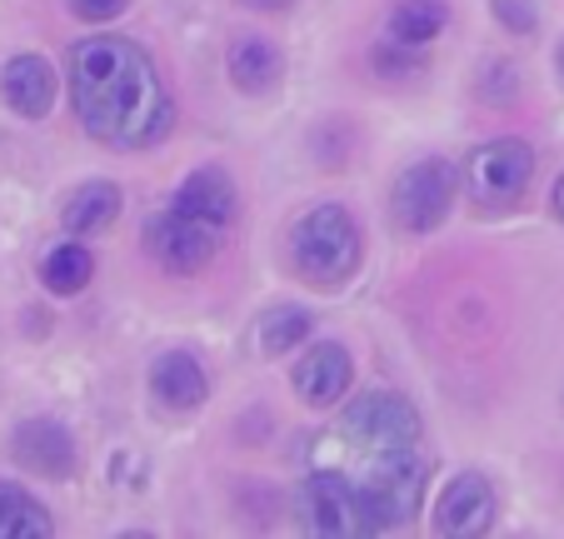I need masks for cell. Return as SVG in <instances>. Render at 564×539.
<instances>
[{
  "mask_svg": "<svg viewBox=\"0 0 564 539\" xmlns=\"http://www.w3.org/2000/svg\"><path fill=\"white\" fill-rule=\"evenodd\" d=\"M70 100L90 140L140 150L171 130V96L155 61L126 35H96L70 51Z\"/></svg>",
  "mask_w": 564,
  "mask_h": 539,
  "instance_id": "obj_1",
  "label": "cell"
},
{
  "mask_svg": "<svg viewBox=\"0 0 564 539\" xmlns=\"http://www.w3.org/2000/svg\"><path fill=\"white\" fill-rule=\"evenodd\" d=\"M290 265L310 285H340L360 265V225L345 205H315L290 235Z\"/></svg>",
  "mask_w": 564,
  "mask_h": 539,
  "instance_id": "obj_2",
  "label": "cell"
},
{
  "mask_svg": "<svg viewBox=\"0 0 564 539\" xmlns=\"http://www.w3.org/2000/svg\"><path fill=\"white\" fill-rule=\"evenodd\" d=\"M300 519H305L310 535H340V539L384 529L370 499H365L345 475H335V470H319V475L300 489Z\"/></svg>",
  "mask_w": 564,
  "mask_h": 539,
  "instance_id": "obj_3",
  "label": "cell"
},
{
  "mask_svg": "<svg viewBox=\"0 0 564 539\" xmlns=\"http://www.w3.org/2000/svg\"><path fill=\"white\" fill-rule=\"evenodd\" d=\"M530 175H534V150L514 136L479 145L465 165L469 195H475V205H485V211H505V205H514L524 195V185H530Z\"/></svg>",
  "mask_w": 564,
  "mask_h": 539,
  "instance_id": "obj_4",
  "label": "cell"
},
{
  "mask_svg": "<svg viewBox=\"0 0 564 539\" xmlns=\"http://www.w3.org/2000/svg\"><path fill=\"white\" fill-rule=\"evenodd\" d=\"M420 434V414L410 400L390 390H370L340 414V440L360 450H410Z\"/></svg>",
  "mask_w": 564,
  "mask_h": 539,
  "instance_id": "obj_5",
  "label": "cell"
},
{
  "mask_svg": "<svg viewBox=\"0 0 564 539\" xmlns=\"http://www.w3.org/2000/svg\"><path fill=\"white\" fill-rule=\"evenodd\" d=\"M455 185L459 180L449 160H420V165H410L400 175V185H394V220L415 235L435 230L449 215V205H455Z\"/></svg>",
  "mask_w": 564,
  "mask_h": 539,
  "instance_id": "obj_6",
  "label": "cell"
},
{
  "mask_svg": "<svg viewBox=\"0 0 564 539\" xmlns=\"http://www.w3.org/2000/svg\"><path fill=\"white\" fill-rule=\"evenodd\" d=\"M145 250L155 255L165 270H175V276H195V270L210 265V255H215V225L195 220V215H185V211L150 215Z\"/></svg>",
  "mask_w": 564,
  "mask_h": 539,
  "instance_id": "obj_7",
  "label": "cell"
},
{
  "mask_svg": "<svg viewBox=\"0 0 564 539\" xmlns=\"http://www.w3.org/2000/svg\"><path fill=\"white\" fill-rule=\"evenodd\" d=\"M495 525V489L485 475L465 470L455 475L445 489H440V505H435V529L449 539H475Z\"/></svg>",
  "mask_w": 564,
  "mask_h": 539,
  "instance_id": "obj_8",
  "label": "cell"
},
{
  "mask_svg": "<svg viewBox=\"0 0 564 539\" xmlns=\"http://www.w3.org/2000/svg\"><path fill=\"white\" fill-rule=\"evenodd\" d=\"M15 460L45 479H65L75 470V440L55 420H25L15 430Z\"/></svg>",
  "mask_w": 564,
  "mask_h": 539,
  "instance_id": "obj_9",
  "label": "cell"
},
{
  "mask_svg": "<svg viewBox=\"0 0 564 539\" xmlns=\"http://www.w3.org/2000/svg\"><path fill=\"white\" fill-rule=\"evenodd\" d=\"M350 375H355V365L340 345H315L295 365V395L310 405V410H325V405H335L345 390H350Z\"/></svg>",
  "mask_w": 564,
  "mask_h": 539,
  "instance_id": "obj_10",
  "label": "cell"
},
{
  "mask_svg": "<svg viewBox=\"0 0 564 539\" xmlns=\"http://www.w3.org/2000/svg\"><path fill=\"white\" fill-rule=\"evenodd\" d=\"M0 90H6V100H11L15 116L25 120H41L45 110L55 106V71L45 55H15L11 65H6V75H0Z\"/></svg>",
  "mask_w": 564,
  "mask_h": 539,
  "instance_id": "obj_11",
  "label": "cell"
},
{
  "mask_svg": "<svg viewBox=\"0 0 564 539\" xmlns=\"http://www.w3.org/2000/svg\"><path fill=\"white\" fill-rule=\"evenodd\" d=\"M150 385H155V400L171 405V410H195V405H205V395H210L205 370L195 365L191 355H185V349L160 355L155 370H150Z\"/></svg>",
  "mask_w": 564,
  "mask_h": 539,
  "instance_id": "obj_12",
  "label": "cell"
},
{
  "mask_svg": "<svg viewBox=\"0 0 564 539\" xmlns=\"http://www.w3.org/2000/svg\"><path fill=\"white\" fill-rule=\"evenodd\" d=\"M175 211H185V215H195V220L225 230V225L235 220V191H230V180H225L220 170H195V175L181 185V195H175Z\"/></svg>",
  "mask_w": 564,
  "mask_h": 539,
  "instance_id": "obj_13",
  "label": "cell"
},
{
  "mask_svg": "<svg viewBox=\"0 0 564 539\" xmlns=\"http://www.w3.org/2000/svg\"><path fill=\"white\" fill-rule=\"evenodd\" d=\"M280 71H285V61H280V51L270 41H235L230 45V80L246 90V96H265L270 85H280Z\"/></svg>",
  "mask_w": 564,
  "mask_h": 539,
  "instance_id": "obj_14",
  "label": "cell"
},
{
  "mask_svg": "<svg viewBox=\"0 0 564 539\" xmlns=\"http://www.w3.org/2000/svg\"><path fill=\"white\" fill-rule=\"evenodd\" d=\"M116 215H120V191L110 180H90V185H80V195H70V205H65V230H75V235L106 230Z\"/></svg>",
  "mask_w": 564,
  "mask_h": 539,
  "instance_id": "obj_15",
  "label": "cell"
},
{
  "mask_svg": "<svg viewBox=\"0 0 564 539\" xmlns=\"http://www.w3.org/2000/svg\"><path fill=\"white\" fill-rule=\"evenodd\" d=\"M96 276V260H90L86 245H55L51 255L41 260V280L51 295H80Z\"/></svg>",
  "mask_w": 564,
  "mask_h": 539,
  "instance_id": "obj_16",
  "label": "cell"
},
{
  "mask_svg": "<svg viewBox=\"0 0 564 539\" xmlns=\"http://www.w3.org/2000/svg\"><path fill=\"white\" fill-rule=\"evenodd\" d=\"M51 515L21 485H0V539H45Z\"/></svg>",
  "mask_w": 564,
  "mask_h": 539,
  "instance_id": "obj_17",
  "label": "cell"
},
{
  "mask_svg": "<svg viewBox=\"0 0 564 539\" xmlns=\"http://www.w3.org/2000/svg\"><path fill=\"white\" fill-rule=\"evenodd\" d=\"M445 31V6L440 0H394L390 11V35L400 45H425Z\"/></svg>",
  "mask_w": 564,
  "mask_h": 539,
  "instance_id": "obj_18",
  "label": "cell"
},
{
  "mask_svg": "<svg viewBox=\"0 0 564 539\" xmlns=\"http://www.w3.org/2000/svg\"><path fill=\"white\" fill-rule=\"evenodd\" d=\"M310 330H315V320H310L305 310L280 305V310H270V315L260 320V349H265V355H285V349L305 345Z\"/></svg>",
  "mask_w": 564,
  "mask_h": 539,
  "instance_id": "obj_19",
  "label": "cell"
},
{
  "mask_svg": "<svg viewBox=\"0 0 564 539\" xmlns=\"http://www.w3.org/2000/svg\"><path fill=\"white\" fill-rule=\"evenodd\" d=\"M495 21L514 35H534L540 25V11H534V0H495Z\"/></svg>",
  "mask_w": 564,
  "mask_h": 539,
  "instance_id": "obj_20",
  "label": "cell"
},
{
  "mask_svg": "<svg viewBox=\"0 0 564 539\" xmlns=\"http://www.w3.org/2000/svg\"><path fill=\"white\" fill-rule=\"evenodd\" d=\"M70 6L86 15V21H116V15L126 11L130 0H70Z\"/></svg>",
  "mask_w": 564,
  "mask_h": 539,
  "instance_id": "obj_21",
  "label": "cell"
},
{
  "mask_svg": "<svg viewBox=\"0 0 564 539\" xmlns=\"http://www.w3.org/2000/svg\"><path fill=\"white\" fill-rule=\"evenodd\" d=\"M554 215L564 220V175H560V185H554Z\"/></svg>",
  "mask_w": 564,
  "mask_h": 539,
  "instance_id": "obj_22",
  "label": "cell"
},
{
  "mask_svg": "<svg viewBox=\"0 0 564 539\" xmlns=\"http://www.w3.org/2000/svg\"><path fill=\"white\" fill-rule=\"evenodd\" d=\"M250 6H260V11H275V6H290V0H250Z\"/></svg>",
  "mask_w": 564,
  "mask_h": 539,
  "instance_id": "obj_23",
  "label": "cell"
},
{
  "mask_svg": "<svg viewBox=\"0 0 564 539\" xmlns=\"http://www.w3.org/2000/svg\"><path fill=\"white\" fill-rule=\"evenodd\" d=\"M554 61H560V75H564V41H560V51H554Z\"/></svg>",
  "mask_w": 564,
  "mask_h": 539,
  "instance_id": "obj_24",
  "label": "cell"
}]
</instances>
